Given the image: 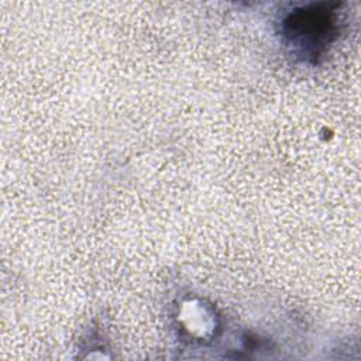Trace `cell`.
<instances>
[{"instance_id": "1", "label": "cell", "mask_w": 361, "mask_h": 361, "mask_svg": "<svg viewBox=\"0 0 361 361\" xmlns=\"http://www.w3.org/2000/svg\"><path fill=\"white\" fill-rule=\"evenodd\" d=\"M333 10L314 6L310 8H298L283 21V32L292 44L300 48H307L317 55L326 44L330 42L334 34Z\"/></svg>"}]
</instances>
